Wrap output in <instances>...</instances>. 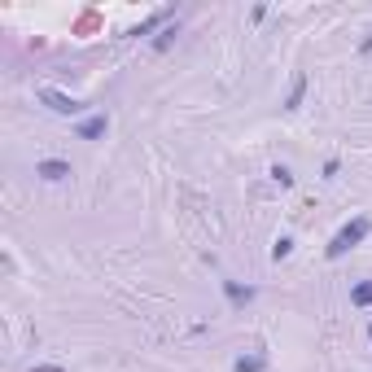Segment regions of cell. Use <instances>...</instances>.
I'll list each match as a JSON object with an SVG mask.
<instances>
[{"mask_svg": "<svg viewBox=\"0 0 372 372\" xmlns=\"http://www.w3.org/2000/svg\"><path fill=\"white\" fill-rule=\"evenodd\" d=\"M303 97H307V75H294L289 97H285V110H298V105H303Z\"/></svg>", "mask_w": 372, "mask_h": 372, "instance_id": "obj_6", "label": "cell"}, {"mask_svg": "<svg viewBox=\"0 0 372 372\" xmlns=\"http://www.w3.org/2000/svg\"><path fill=\"white\" fill-rule=\"evenodd\" d=\"M289 254H294V241H289V237H281V241L272 245V263H285Z\"/></svg>", "mask_w": 372, "mask_h": 372, "instance_id": "obj_9", "label": "cell"}, {"mask_svg": "<svg viewBox=\"0 0 372 372\" xmlns=\"http://www.w3.org/2000/svg\"><path fill=\"white\" fill-rule=\"evenodd\" d=\"M368 338H372V329H368Z\"/></svg>", "mask_w": 372, "mask_h": 372, "instance_id": "obj_14", "label": "cell"}, {"mask_svg": "<svg viewBox=\"0 0 372 372\" xmlns=\"http://www.w3.org/2000/svg\"><path fill=\"white\" fill-rule=\"evenodd\" d=\"M351 303L355 307H372V281H359L355 289H351Z\"/></svg>", "mask_w": 372, "mask_h": 372, "instance_id": "obj_7", "label": "cell"}, {"mask_svg": "<svg viewBox=\"0 0 372 372\" xmlns=\"http://www.w3.org/2000/svg\"><path fill=\"white\" fill-rule=\"evenodd\" d=\"M263 368H267V359H263V355H241V359H237V372H263Z\"/></svg>", "mask_w": 372, "mask_h": 372, "instance_id": "obj_8", "label": "cell"}, {"mask_svg": "<svg viewBox=\"0 0 372 372\" xmlns=\"http://www.w3.org/2000/svg\"><path fill=\"white\" fill-rule=\"evenodd\" d=\"M368 232H372V219H368V215H355V219L346 223L329 245H324V259H342V254H351V250H355L359 241H364Z\"/></svg>", "mask_w": 372, "mask_h": 372, "instance_id": "obj_1", "label": "cell"}, {"mask_svg": "<svg viewBox=\"0 0 372 372\" xmlns=\"http://www.w3.org/2000/svg\"><path fill=\"white\" fill-rule=\"evenodd\" d=\"M171 40H175V27H166V31L158 35V40H153V49H158V53H162V49H166V44H171Z\"/></svg>", "mask_w": 372, "mask_h": 372, "instance_id": "obj_11", "label": "cell"}, {"mask_svg": "<svg viewBox=\"0 0 372 372\" xmlns=\"http://www.w3.org/2000/svg\"><path fill=\"white\" fill-rule=\"evenodd\" d=\"M40 101L49 105L53 114H79V110H83V101L66 97V92H57V88H40Z\"/></svg>", "mask_w": 372, "mask_h": 372, "instance_id": "obj_2", "label": "cell"}, {"mask_svg": "<svg viewBox=\"0 0 372 372\" xmlns=\"http://www.w3.org/2000/svg\"><path fill=\"white\" fill-rule=\"evenodd\" d=\"M223 294H228V303H232V307H250V303H254V289H250V285H237V281H223Z\"/></svg>", "mask_w": 372, "mask_h": 372, "instance_id": "obj_5", "label": "cell"}, {"mask_svg": "<svg viewBox=\"0 0 372 372\" xmlns=\"http://www.w3.org/2000/svg\"><path fill=\"white\" fill-rule=\"evenodd\" d=\"M359 53H372V35H368V40H364V44H359Z\"/></svg>", "mask_w": 372, "mask_h": 372, "instance_id": "obj_13", "label": "cell"}, {"mask_svg": "<svg viewBox=\"0 0 372 372\" xmlns=\"http://www.w3.org/2000/svg\"><path fill=\"white\" fill-rule=\"evenodd\" d=\"M105 131H110V118H105V114H92V118H83V123L75 127V136H79V140H101Z\"/></svg>", "mask_w": 372, "mask_h": 372, "instance_id": "obj_3", "label": "cell"}, {"mask_svg": "<svg viewBox=\"0 0 372 372\" xmlns=\"http://www.w3.org/2000/svg\"><path fill=\"white\" fill-rule=\"evenodd\" d=\"M31 372H66V368H62V364H35Z\"/></svg>", "mask_w": 372, "mask_h": 372, "instance_id": "obj_12", "label": "cell"}, {"mask_svg": "<svg viewBox=\"0 0 372 372\" xmlns=\"http://www.w3.org/2000/svg\"><path fill=\"white\" fill-rule=\"evenodd\" d=\"M35 175H44L49 184H57V179H66V175H70V162H62V158H44L40 166H35Z\"/></svg>", "mask_w": 372, "mask_h": 372, "instance_id": "obj_4", "label": "cell"}, {"mask_svg": "<svg viewBox=\"0 0 372 372\" xmlns=\"http://www.w3.org/2000/svg\"><path fill=\"white\" fill-rule=\"evenodd\" d=\"M272 179H276L281 188H294V171H289V166H281V162L272 166Z\"/></svg>", "mask_w": 372, "mask_h": 372, "instance_id": "obj_10", "label": "cell"}]
</instances>
